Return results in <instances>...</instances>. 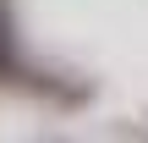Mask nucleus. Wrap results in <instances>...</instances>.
Masks as SVG:
<instances>
[{"instance_id": "nucleus-1", "label": "nucleus", "mask_w": 148, "mask_h": 143, "mask_svg": "<svg viewBox=\"0 0 148 143\" xmlns=\"http://www.w3.org/2000/svg\"><path fill=\"white\" fill-rule=\"evenodd\" d=\"M11 61H16V39H11V22L0 17V77L11 72Z\"/></svg>"}]
</instances>
